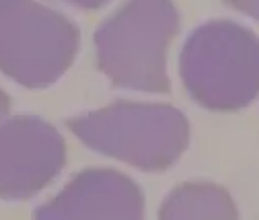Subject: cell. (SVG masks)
<instances>
[{"label": "cell", "instance_id": "obj_1", "mask_svg": "<svg viewBox=\"0 0 259 220\" xmlns=\"http://www.w3.org/2000/svg\"><path fill=\"white\" fill-rule=\"evenodd\" d=\"M177 33L173 0H125L95 33L97 66L119 89L169 93L167 50Z\"/></svg>", "mask_w": 259, "mask_h": 220}, {"label": "cell", "instance_id": "obj_2", "mask_svg": "<svg viewBox=\"0 0 259 220\" xmlns=\"http://www.w3.org/2000/svg\"><path fill=\"white\" fill-rule=\"evenodd\" d=\"M66 125L89 148L150 173L173 167L189 144L185 115L167 103L115 101Z\"/></svg>", "mask_w": 259, "mask_h": 220}, {"label": "cell", "instance_id": "obj_3", "mask_svg": "<svg viewBox=\"0 0 259 220\" xmlns=\"http://www.w3.org/2000/svg\"><path fill=\"white\" fill-rule=\"evenodd\" d=\"M179 72L198 105L239 111L259 95V37L239 23L210 21L185 41Z\"/></svg>", "mask_w": 259, "mask_h": 220}, {"label": "cell", "instance_id": "obj_4", "mask_svg": "<svg viewBox=\"0 0 259 220\" xmlns=\"http://www.w3.org/2000/svg\"><path fill=\"white\" fill-rule=\"evenodd\" d=\"M78 52V29L35 0H0V70L29 89L54 84Z\"/></svg>", "mask_w": 259, "mask_h": 220}, {"label": "cell", "instance_id": "obj_5", "mask_svg": "<svg viewBox=\"0 0 259 220\" xmlns=\"http://www.w3.org/2000/svg\"><path fill=\"white\" fill-rule=\"evenodd\" d=\"M66 165V144L54 125L17 115L0 123V198L27 200Z\"/></svg>", "mask_w": 259, "mask_h": 220}, {"label": "cell", "instance_id": "obj_6", "mask_svg": "<svg viewBox=\"0 0 259 220\" xmlns=\"http://www.w3.org/2000/svg\"><path fill=\"white\" fill-rule=\"evenodd\" d=\"M35 216L48 220H136L144 216V196L132 179L113 169H87Z\"/></svg>", "mask_w": 259, "mask_h": 220}, {"label": "cell", "instance_id": "obj_7", "mask_svg": "<svg viewBox=\"0 0 259 220\" xmlns=\"http://www.w3.org/2000/svg\"><path fill=\"white\" fill-rule=\"evenodd\" d=\"M158 218H237V206L229 192L214 183H183L169 194Z\"/></svg>", "mask_w": 259, "mask_h": 220}, {"label": "cell", "instance_id": "obj_8", "mask_svg": "<svg viewBox=\"0 0 259 220\" xmlns=\"http://www.w3.org/2000/svg\"><path fill=\"white\" fill-rule=\"evenodd\" d=\"M224 5H229L235 11L245 13L247 17H253L259 21V0H224Z\"/></svg>", "mask_w": 259, "mask_h": 220}, {"label": "cell", "instance_id": "obj_9", "mask_svg": "<svg viewBox=\"0 0 259 220\" xmlns=\"http://www.w3.org/2000/svg\"><path fill=\"white\" fill-rule=\"evenodd\" d=\"M66 3H70L74 7H80V9H87V11H93V9L103 7L105 3H109V0H66Z\"/></svg>", "mask_w": 259, "mask_h": 220}, {"label": "cell", "instance_id": "obj_10", "mask_svg": "<svg viewBox=\"0 0 259 220\" xmlns=\"http://www.w3.org/2000/svg\"><path fill=\"white\" fill-rule=\"evenodd\" d=\"M9 109H11V99L7 97V93L0 89V117L3 115H7L9 113Z\"/></svg>", "mask_w": 259, "mask_h": 220}]
</instances>
